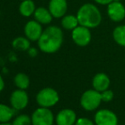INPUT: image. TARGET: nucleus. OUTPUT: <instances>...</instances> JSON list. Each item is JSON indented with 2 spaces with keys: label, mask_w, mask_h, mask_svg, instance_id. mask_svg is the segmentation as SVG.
<instances>
[{
  "label": "nucleus",
  "mask_w": 125,
  "mask_h": 125,
  "mask_svg": "<svg viewBox=\"0 0 125 125\" xmlns=\"http://www.w3.org/2000/svg\"><path fill=\"white\" fill-rule=\"evenodd\" d=\"M94 1L100 5H108L109 3L115 1V0H94Z\"/></svg>",
  "instance_id": "25"
},
{
  "label": "nucleus",
  "mask_w": 125,
  "mask_h": 125,
  "mask_svg": "<svg viewBox=\"0 0 125 125\" xmlns=\"http://www.w3.org/2000/svg\"><path fill=\"white\" fill-rule=\"evenodd\" d=\"M13 125H31V117L28 115L21 114L15 117L12 123Z\"/></svg>",
  "instance_id": "21"
},
{
  "label": "nucleus",
  "mask_w": 125,
  "mask_h": 125,
  "mask_svg": "<svg viewBox=\"0 0 125 125\" xmlns=\"http://www.w3.org/2000/svg\"><path fill=\"white\" fill-rule=\"evenodd\" d=\"M15 84L18 89L26 90L30 85V78L25 73H17L14 78Z\"/></svg>",
  "instance_id": "20"
},
{
  "label": "nucleus",
  "mask_w": 125,
  "mask_h": 125,
  "mask_svg": "<svg viewBox=\"0 0 125 125\" xmlns=\"http://www.w3.org/2000/svg\"><path fill=\"white\" fill-rule=\"evenodd\" d=\"M43 31L42 24L38 22L36 20L29 21L24 27V33H25L26 37L30 41L32 42L38 41L41 37Z\"/></svg>",
  "instance_id": "10"
},
{
  "label": "nucleus",
  "mask_w": 125,
  "mask_h": 125,
  "mask_svg": "<svg viewBox=\"0 0 125 125\" xmlns=\"http://www.w3.org/2000/svg\"><path fill=\"white\" fill-rule=\"evenodd\" d=\"M64 36L61 28L57 26H50L43 30L41 37L38 40L39 50L46 54H53L61 49Z\"/></svg>",
  "instance_id": "1"
},
{
  "label": "nucleus",
  "mask_w": 125,
  "mask_h": 125,
  "mask_svg": "<svg viewBox=\"0 0 125 125\" xmlns=\"http://www.w3.org/2000/svg\"><path fill=\"white\" fill-rule=\"evenodd\" d=\"M77 119V114L74 111L66 108L58 112L55 117V122L57 125H74Z\"/></svg>",
  "instance_id": "11"
},
{
  "label": "nucleus",
  "mask_w": 125,
  "mask_h": 125,
  "mask_svg": "<svg viewBox=\"0 0 125 125\" xmlns=\"http://www.w3.org/2000/svg\"><path fill=\"white\" fill-rule=\"evenodd\" d=\"M107 15L113 22H120L125 18V7L120 1H113L107 5Z\"/></svg>",
  "instance_id": "9"
},
{
  "label": "nucleus",
  "mask_w": 125,
  "mask_h": 125,
  "mask_svg": "<svg viewBox=\"0 0 125 125\" xmlns=\"http://www.w3.org/2000/svg\"><path fill=\"white\" fill-rule=\"evenodd\" d=\"M72 38L75 44L80 47H85L89 44L92 39L90 29L83 26H77L72 31Z\"/></svg>",
  "instance_id": "6"
},
{
  "label": "nucleus",
  "mask_w": 125,
  "mask_h": 125,
  "mask_svg": "<svg viewBox=\"0 0 125 125\" xmlns=\"http://www.w3.org/2000/svg\"><path fill=\"white\" fill-rule=\"evenodd\" d=\"M36 10V6L32 0H23L20 3L19 11L21 15L24 17H30L34 14Z\"/></svg>",
  "instance_id": "15"
},
{
  "label": "nucleus",
  "mask_w": 125,
  "mask_h": 125,
  "mask_svg": "<svg viewBox=\"0 0 125 125\" xmlns=\"http://www.w3.org/2000/svg\"><path fill=\"white\" fill-rule=\"evenodd\" d=\"M67 1L66 0H50L49 10L54 18H62L67 11Z\"/></svg>",
  "instance_id": "12"
},
{
  "label": "nucleus",
  "mask_w": 125,
  "mask_h": 125,
  "mask_svg": "<svg viewBox=\"0 0 125 125\" xmlns=\"http://www.w3.org/2000/svg\"><path fill=\"white\" fill-rule=\"evenodd\" d=\"M32 125H53L54 117L52 111L46 107H38L31 115Z\"/></svg>",
  "instance_id": "5"
},
{
  "label": "nucleus",
  "mask_w": 125,
  "mask_h": 125,
  "mask_svg": "<svg viewBox=\"0 0 125 125\" xmlns=\"http://www.w3.org/2000/svg\"><path fill=\"white\" fill-rule=\"evenodd\" d=\"M12 46L16 50L26 51L31 48V41L26 37H18L13 40Z\"/></svg>",
  "instance_id": "18"
},
{
  "label": "nucleus",
  "mask_w": 125,
  "mask_h": 125,
  "mask_svg": "<svg viewBox=\"0 0 125 125\" xmlns=\"http://www.w3.org/2000/svg\"><path fill=\"white\" fill-rule=\"evenodd\" d=\"M77 18L79 25L92 29L101 23L102 15L100 10L94 4L87 3L83 4L77 12Z\"/></svg>",
  "instance_id": "2"
},
{
  "label": "nucleus",
  "mask_w": 125,
  "mask_h": 125,
  "mask_svg": "<svg viewBox=\"0 0 125 125\" xmlns=\"http://www.w3.org/2000/svg\"><path fill=\"white\" fill-rule=\"evenodd\" d=\"M94 122L95 125H118V117L112 111L101 109L94 114Z\"/></svg>",
  "instance_id": "7"
},
{
  "label": "nucleus",
  "mask_w": 125,
  "mask_h": 125,
  "mask_svg": "<svg viewBox=\"0 0 125 125\" xmlns=\"http://www.w3.org/2000/svg\"><path fill=\"white\" fill-rule=\"evenodd\" d=\"M0 125H13V124H10V122H8V123H0Z\"/></svg>",
  "instance_id": "27"
},
{
  "label": "nucleus",
  "mask_w": 125,
  "mask_h": 125,
  "mask_svg": "<svg viewBox=\"0 0 125 125\" xmlns=\"http://www.w3.org/2000/svg\"><path fill=\"white\" fill-rule=\"evenodd\" d=\"M74 125H95V124L88 117H79L77 119Z\"/></svg>",
  "instance_id": "23"
},
{
  "label": "nucleus",
  "mask_w": 125,
  "mask_h": 125,
  "mask_svg": "<svg viewBox=\"0 0 125 125\" xmlns=\"http://www.w3.org/2000/svg\"><path fill=\"white\" fill-rule=\"evenodd\" d=\"M10 105L15 110L21 111L25 109L29 102L27 93L24 89H16L10 95Z\"/></svg>",
  "instance_id": "8"
},
{
  "label": "nucleus",
  "mask_w": 125,
  "mask_h": 125,
  "mask_svg": "<svg viewBox=\"0 0 125 125\" xmlns=\"http://www.w3.org/2000/svg\"><path fill=\"white\" fill-rule=\"evenodd\" d=\"M3 89H4V80H3L1 74H0V92L3 91Z\"/></svg>",
  "instance_id": "26"
},
{
  "label": "nucleus",
  "mask_w": 125,
  "mask_h": 125,
  "mask_svg": "<svg viewBox=\"0 0 125 125\" xmlns=\"http://www.w3.org/2000/svg\"><path fill=\"white\" fill-rule=\"evenodd\" d=\"M33 16H34L35 20L42 25H48L52 21V19L54 18L51 15L50 11L49 10V9L47 10L44 7L36 8V10L33 14Z\"/></svg>",
  "instance_id": "14"
},
{
  "label": "nucleus",
  "mask_w": 125,
  "mask_h": 125,
  "mask_svg": "<svg viewBox=\"0 0 125 125\" xmlns=\"http://www.w3.org/2000/svg\"><path fill=\"white\" fill-rule=\"evenodd\" d=\"M36 100L39 106L50 108L59 102L60 96L57 91L53 88H44L37 94Z\"/></svg>",
  "instance_id": "4"
},
{
  "label": "nucleus",
  "mask_w": 125,
  "mask_h": 125,
  "mask_svg": "<svg viewBox=\"0 0 125 125\" xmlns=\"http://www.w3.org/2000/svg\"><path fill=\"white\" fill-rule=\"evenodd\" d=\"M111 85V80L109 77L104 73H99L94 76L92 79L93 89L99 92H103L109 89Z\"/></svg>",
  "instance_id": "13"
},
{
  "label": "nucleus",
  "mask_w": 125,
  "mask_h": 125,
  "mask_svg": "<svg viewBox=\"0 0 125 125\" xmlns=\"http://www.w3.org/2000/svg\"><path fill=\"white\" fill-rule=\"evenodd\" d=\"M28 51V54H29L31 57H36L38 55V50L35 48H30Z\"/></svg>",
  "instance_id": "24"
},
{
  "label": "nucleus",
  "mask_w": 125,
  "mask_h": 125,
  "mask_svg": "<svg viewBox=\"0 0 125 125\" xmlns=\"http://www.w3.org/2000/svg\"><path fill=\"white\" fill-rule=\"evenodd\" d=\"M102 102L100 92L93 89H88L84 91L80 98V105L83 109L88 112L94 111L100 106Z\"/></svg>",
  "instance_id": "3"
},
{
  "label": "nucleus",
  "mask_w": 125,
  "mask_h": 125,
  "mask_svg": "<svg viewBox=\"0 0 125 125\" xmlns=\"http://www.w3.org/2000/svg\"><path fill=\"white\" fill-rule=\"evenodd\" d=\"M100 94H101V99L103 102H110L114 98V93L111 89H106L103 92H100Z\"/></svg>",
  "instance_id": "22"
},
{
  "label": "nucleus",
  "mask_w": 125,
  "mask_h": 125,
  "mask_svg": "<svg viewBox=\"0 0 125 125\" xmlns=\"http://www.w3.org/2000/svg\"><path fill=\"white\" fill-rule=\"evenodd\" d=\"M15 109L4 104H0V123H8L15 115Z\"/></svg>",
  "instance_id": "17"
},
{
  "label": "nucleus",
  "mask_w": 125,
  "mask_h": 125,
  "mask_svg": "<svg viewBox=\"0 0 125 125\" xmlns=\"http://www.w3.org/2000/svg\"><path fill=\"white\" fill-rule=\"evenodd\" d=\"M112 38L118 45L125 47V25L116 26L112 31Z\"/></svg>",
  "instance_id": "19"
},
{
  "label": "nucleus",
  "mask_w": 125,
  "mask_h": 125,
  "mask_svg": "<svg viewBox=\"0 0 125 125\" xmlns=\"http://www.w3.org/2000/svg\"><path fill=\"white\" fill-rule=\"evenodd\" d=\"M77 26H79V22L77 18V15H66L61 19V26L65 30L73 31Z\"/></svg>",
  "instance_id": "16"
},
{
  "label": "nucleus",
  "mask_w": 125,
  "mask_h": 125,
  "mask_svg": "<svg viewBox=\"0 0 125 125\" xmlns=\"http://www.w3.org/2000/svg\"><path fill=\"white\" fill-rule=\"evenodd\" d=\"M21 1H23V0H21Z\"/></svg>",
  "instance_id": "28"
}]
</instances>
